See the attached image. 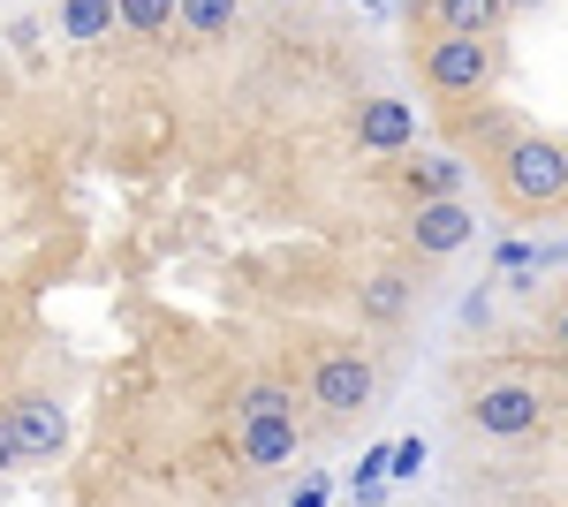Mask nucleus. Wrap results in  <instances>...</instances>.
<instances>
[{
    "label": "nucleus",
    "instance_id": "f257e3e1",
    "mask_svg": "<svg viewBox=\"0 0 568 507\" xmlns=\"http://www.w3.org/2000/svg\"><path fill=\"white\" fill-rule=\"evenodd\" d=\"M500 182H508V197L524 212H561V197H568L561 136H516V144L500 152Z\"/></svg>",
    "mask_w": 568,
    "mask_h": 507
},
{
    "label": "nucleus",
    "instance_id": "f03ea898",
    "mask_svg": "<svg viewBox=\"0 0 568 507\" xmlns=\"http://www.w3.org/2000/svg\"><path fill=\"white\" fill-rule=\"evenodd\" d=\"M500 69V45L493 39H470V31H439V45L425 53V84L439 99H478Z\"/></svg>",
    "mask_w": 568,
    "mask_h": 507
},
{
    "label": "nucleus",
    "instance_id": "7ed1b4c3",
    "mask_svg": "<svg viewBox=\"0 0 568 507\" xmlns=\"http://www.w3.org/2000/svg\"><path fill=\"white\" fill-rule=\"evenodd\" d=\"M372 394H379L372 356H356V348H326V356H318V372H311V402H318L326 417H364Z\"/></svg>",
    "mask_w": 568,
    "mask_h": 507
},
{
    "label": "nucleus",
    "instance_id": "20e7f679",
    "mask_svg": "<svg viewBox=\"0 0 568 507\" xmlns=\"http://www.w3.org/2000/svg\"><path fill=\"white\" fill-rule=\"evenodd\" d=\"M538 424H546L538 386H485V394H470V432H485V439H530Z\"/></svg>",
    "mask_w": 568,
    "mask_h": 507
},
{
    "label": "nucleus",
    "instance_id": "39448f33",
    "mask_svg": "<svg viewBox=\"0 0 568 507\" xmlns=\"http://www.w3.org/2000/svg\"><path fill=\"white\" fill-rule=\"evenodd\" d=\"M470 235H478V212L463 205V197H425V205L409 212V251L417 257H455Z\"/></svg>",
    "mask_w": 568,
    "mask_h": 507
},
{
    "label": "nucleus",
    "instance_id": "423d86ee",
    "mask_svg": "<svg viewBox=\"0 0 568 507\" xmlns=\"http://www.w3.org/2000/svg\"><path fill=\"white\" fill-rule=\"evenodd\" d=\"M8 424H16L23 463H53V455L69 447V417H61V402H53V394H23V402L8 409Z\"/></svg>",
    "mask_w": 568,
    "mask_h": 507
},
{
    "label": "nucleus",
    "instance_id": "0eeeda50",
    "mask_svg": "<svg viewBox=\"0 0 568 507\" xmlns=\"http://www.w3.org/2000/svg\"><path fill=\"white\" fill-rule=\"evenodd\" d=\"M409 144H417V107L409 99L356 107V152H409Z\"/></svg>",
    "mask_w": 568,
    "mask_h": 507
},
{
    "label": "nucleus",
    "instance_id": "6e6552de",
    "mask_svg": "<svg viewBox=\"0 0 568 507\" xmlns=\"http://www.w3.org/2000/svg\"><path fill=\"white\" fill-rule=\"evenodd\" d=\"M243 463H251V469L296 463V417H251V424H243Z\"/></svg>",
    "mask_w": 568,
    "mask_h": 507
},
{
    "label": "nucleus",
    "instance_id": "1a4fd4ad",
    "mask_svg": "<svg viewBox=\"0 0 568 507\" xmlns=\"http://www.w3.org/2000/svg\"><path fill=\"white\" fill-rule=\"evenodd\" d=\"M463 160H455V152H433V160H417V168L402 174V182H409V205H425V197H463Z\"/></svg>",
    "mask_w": 568,
    "mask_h": 507
},
{
    "label": "nucleus",
    "instance_id": "9d476101",
    "mask_svg": "<svg viewBox=\"0 0 568 507\" xmlns=\"http://www.w3.org/2000/svg\"><path fill=\"white\" fill-rule=\"evenodd\" d=\"M433 23H439V31H470V39H493V31L508 23V8H500V0H433Z\"/></svg>",
    "mask_w": 568,
    "mask_h": 507
},
{
    "label": "nucleus",
    "instance_id": "9b49d317",
    "mask_svg": "<svg viewBox=\"0 0 568 507\" xmlns=\"http://www.w3.org/2000/svg\"><path fill=\"white\" fill-rule=\"evenodd\" d=\"M409 296H417V288H409L402 273H372V281H364V318H372V326H402V318H409Z\"/></svg>",
    "mask_w": 568,
    "mask_h": 507
},
{
    "label": "nucleus",
    "instance_id": "f8f14e48",
    "mask_svg": "<svg viewBox=\"0 0 568 507\" xmlns=\"http://www.w3.org/2000/svg\"><path fill=\"white\" fill-rule=\"evenodd\" d=\"M114 31V0H61V39L69 45H99Z\"/></svg>",
    "mask_w": 568,
    "mask_h": 507
},
{
    "label": "nucleus",
    "instance_id": "ddd939ff",
    "mask_svg": "<svg viewBox=\"0 0 568 507\" xmlns=\"http://www.w3.org/2000/svg\"><path fill=\"white\" fill-rule=\"evenodd\" d=\"M175 23L190 39H220V31H235V0H175Z\"/></svg>",
    "mask_w": 568,
    "mask_h": 507
},
{
    "label": "nucleus",
    "instance_id": "4468645a",
    "mask_svg": "<svg viewBox=\"0 0 568 507\" xmlns=\"http://www.w3.org/2000/svg\"><path fill=\"white\" fill-rule=\"evenodd\" d=\"M251 417H296V394H288L281 379L243 386V394H235V424H251Z\"/></svg>",
    "mask_w": 568,
    "mask_h": 507
},
{
    "label": "nucleus",
    "instance_id": "2eb2a0df",
    "mask_svg": "<svg viewBox=\"0 0 568 507\" xmlns=\"http://www.w3.org/2000/svg\"><path fill=\"white\" fill-rule=\"evenodd\" d=\"M114 23L152 39V31H168V23H175V0H114Z\"/></svg>",
    "mask_w": 568,
    "mask_h": 507
},
{
    "label": "nucleus",
    "instance_id": "dca6fc26",
    "mask_svg": "<svg viewBox=\"0 0 568 507\" xmlns=\"http://www.w3.org/2000/svg\"><path fill=\"white\" fill-rule=\"evenodd\" d=\"M23 463V447H16V424H8V409H0V469Z\"/></svg>",
    "mask_w": 568,
    "mask_h": 507
},
{
    "label": "nucleus",
    "instance_id": "f3484780",
    "mask_svg": "<svg viewBox=\"0 0 568 507\" xmlns=\"http://www.w3.org/2000/svg\"><path fill=\"white\" fill-rule=\"evenodd\" d=\"M500 8H508V16H516V8H546V0H500Z\"/></svg>",
    "mask_w": 568,
    "mask_h": 507
},
{
    "label": "nucleus",
    "instance_id": "a211bd4d",
    "mask_svg": "<svg viewBox=\"0 0 568 507\" xmlns=\"http://www.w3.org/2000/svg\"><path fill=\"white\" fill-rule=\"evenodd\" d=\"M530 507H554V500H530Z\"/></svg>",
    "mask_w": 568,
    "mask_h": 507
}]
</instances>
